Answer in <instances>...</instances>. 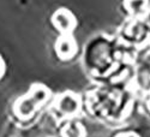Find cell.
<instances>
[{"instance_id":"1","label":"cell","mask_w":150,"mask_h":137,"mask_svg":"<svg viewBox=\"0 0 150 137\" xmlns=\"http://www.w3.org/2000/svg\"><path fill=\"white\" fill-rule=\"evenodd\" d=\"M46 99H47V90L43 87L37 85L36 90H33L29 95L23 97L22 100H18L16 113L18 114V117H22V118L30 117L31 113L35 112L36 107L43 104Z\"/></svg>"},{"instance_id":"2","label":"cell","mask_w":150,"mask_h":137,"mask_svg":"<svg viewBox=\"0 0 150 137\" xmlns=\"http://www.w3.org/2000/svg\"><path fill=\"white\" fill-rule=\"evenodd\" d=\"M65 15H61V11L60 12H57L55 16H54V21H55V26L57 28H59L60 30L62 31H69L72 27H73V18L71 17V15L69 13V12L64 11Z\"/></svg>"},{"instance_id":"3","label":"cell","mask_w":150,"mask_h":137,"mask_svg":"<svg viewBox=\"0 0 150 137\" xmlns=\"http://www.w3.org/2000/svg\"><path fill=\"white\" fill-rule=\"evenodd\" d=\"M67 104L66 101L64 100V97H61L60 100V109L61 112H64V113H74L76 109L78 108V99H76V96H73L72 94H69L67 95Z\"/></svg>"},{"instance_id":"4","label":"cell","mask_w":150,"mask_h":137,"mask_svg":"<svg viewBox=\"0 0 150 137\" xmlns=\"http://www.w3.org/2000/svg\"><path fill=\"white\" fill-rule=\"evenodd\" d=\"M73 41L69 37H61V40L59 41V54L62 58H70L73 55Z\"/></svg>"},{"instance_id":"5","label":"cell","mask_w":150,"mask_h":137,"mask_svg":"<svg viewBox=\"0 0 150 137\" xmlns=\"http://www.w3.org/2000/svg\"><path fill=\"white\" fill-rule=\"evenodd\" d=\"M3 71H4V64H3V60L0 58V76L3 75Z\"/></svg>"}]
</instances>
